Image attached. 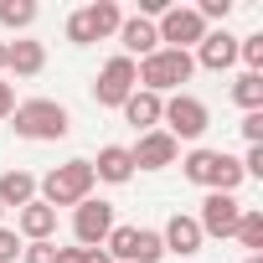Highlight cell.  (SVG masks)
<instances>
[{
	"label": "cell",
	"mask_w": 263,
	"mask_h": 263,
	"mask_svg": "<svg viewBox=\"0 0 263 263\" xmlns=\"http://www.w3.org/2000/svg\"><path fill=\"white\" fill-rule=\"evenodd\" d=\"M0 217H6V206H0Z\"/></svg>",
	"instance_id": "34"
},
{
	"label": "cell",
	"mask_w": 263,
	"mask_h": 263,
	"mask_svg": "<svg viewBox=\"0 0 263 263\" xmlns=\"http://www.w3.org/2000/svg\"><path fill=\"white\" fill-rule=\"evenodd\" d=\"M93 165V181H108V186H124V181H135V160H129V145H103Z\"/></svg>",
	"instance_id": "15"
},
{
	"label": "cell",
	"mask_w": 263,
	"mask_h": 263,
	"mask_svg": "<svg viewBox=\"0 0 263 263\" xmlns=\"http://www.w3.org/2000/svg\"><path fill=\"white\" fill-rule=\"evenodd\" d=\"M16 114V88L6 83V72H0V119H11Z\"/></svg>",
	"instance_id": "30"
},
{
	"label": "cell",
	"mask_w": 263,
	"mask_h": 263,
	"mask_svg": "<svg viewBox=\"0 0 263 263\" xmlns=\"http://www.w3.org/2000/svg\"><path fill=\"white\" fill-rule=\"evenodd\" d=\"M6 52H11V42H0V72H6Z\"/></svg>",
	"instance_id": "32"
},
{
	"label": "cell",
	"mask_w": 263,
	"mask_h": 263,
	"mask_svg": "<svg viewBox=\"0 0 263 263\" xmlns=\"http://www.w3.org/2000/svg\"><path fill=\"white\" fill-rule=\"evenodd\" d=\"M160 124H165V135L181 145V140H201V135H206L212 114H206V103H201L196 93H171L165 108H160Z\"/></svg>",
	"instance_id": "5"
},
{
	"label": "cell",
	"mask_w": 263,
	"mask_h": 263,
	"mask_svg": "<svg viewBox=\"0 0 263 263\" xmlns=\"http://www.w3.org/2000/svg\"><path fill=\"white\" fill-rule=\"evenodd\" d=\"M191 72H196L191 52H171V47H160V52H150L145 62H135V88L165 98V93H181V83H191Z\"/></svg>",
	"instance_id": "2"
},
{
	"label": "cell",
	"mask_w": 263,
	"mask_h": 263,
	"mask_svg": "<svg viewBox=\"0 0 263 263\" xmlns=\"http://www.w3.org/2000/svg\"><path fill=\"white\" fill-rule=\"evenodd\" d=\"M191 62H196V67H206V72H222V67H232V62H237V36H232L227 26H217V31H206V36L196 42V52H191Z\"/></svg>",
	"instance_id": "11"
},
{
	"label": "cell",
	"mask_w": 263,
	"mask_h": 263,
	"mask_svg": "<svg viewBox=\"0 0 263 263\" xmlns=\"http://www.w3.org/2000/svg\"><path fill=\"white\" fill-rule=\"evenodd\" d=\"M21 248H26V242H21V232L0 222V263H16V258H21Z\"/></svg>",
	"instance_id": "25"
},
{
	"label": "cell",
	"mask_w": 263,
	"mask_h": 263,
	"mask_svg": "<svg viewBox=\"0 0 263 263\" xmlns=\"http://www.w3.org/2000/svg\"><path fill=\"white\" fill-rule=\"evenodd\" d=\"M129 160H135V171H165V165L181 160V145L165 135V129H150V135H140L129 145Z\"/></svg>",
	"instance_id": "10"
},
{
	"label": "cell",
	"mask_w": 263,
	"mask_h": 263,
	"mask_svg": "<svg viewBox=\"0 0 263 263\" xmlns=\"http://www.w3.org/2000/svg\"><path fill=\"white\" fill-rule=\"evenodd\" d=\"M196 16H201V21H227V16H232V0H201Z\"/></svg>",
	"instance_id": "27"
},
{
	"label": "cell",
	"mask_w": 263,
	"mask_h": 263,
	"mask_svg": "<svg viewBox=\"0 0 263 263\" xmlns=\"http://www.w3.org/2000/svg\"><path fill=\"white\" fill-rule=\"evenodd\" d=\"M237 217H242V201H237V196H227V191H206L196 227H201V237H232V232H237Z\"/></svg>",
	"instance_id": "9"
},
{
	"label": "cell",
	"mask_w": 263,
	"mask_h": 263,
	"mask_svg": "<svg viewBox=\"0 0 263 263\" xmlns=\"http://www.w3.org/2000/svg\"><path fill=\"white\" fill-rule=\"evenodd\" d=\"M248 253H263V212L258 206H242V217H237V232H232Z\"/></svg>",
	"instance_id": "22"
},
{
	"label": "cell",
	"mask_w": 263,
	"mask_h": 263,
	"mask_svg": "<svg viewBox=\"0 0 263 263\" xmlns=\"http://www.w3.org/2000/svg\"><path fill=\"white\" fill-rule=\"evenodd\" d=\"M160 258H165V242H160V232H155V227H135V242H129L124 263H160Z\"/></svg>",
	"instance_id": "19"
},
{
	"label": "cell",
	"mask_w": 263,
	"mask_h": 263,
	"mask_svg": "<svg viewBox=\"0 0 263 263\" xmlns=\"http://www.w3.org/2000/svg\"><path fill=\"white\" fill-rule=\"evenodd\" d=\"M242 140L248 145H263V108L258 114H242Z\"/></svg>",
	"instance_id": "28"
},
{
	"label": "cell",
	"mask_w": 263,
	"mask_h": 263,
	"mask_svg": "<svg viewBox=\"0 0 263 263\" xmlns=\"http://www.w3.org/2000/svg\"><path fill=\"white\" fill-rule=\"evenodd\" d=\"M16 232H21V242H57V212L47 201H26L16 212Z\"/></svg>",
	"instance_id": "13"
},
{
	"label": "cell",
	"mask_w": 263,
	"mask_h": 263,
	"mask_svg": "<svg viewBox=\"0 0 263 263\" xmlns=\"http://www.w3.org/2000/svg\"><path fill=\"white\" fill-rule=\"evenodd\" d=\"M155 31H160V47H171V52H191L212 26L196 16V6H171V11L155 21Z\"/></svg>",
	"instance_id": "6"
},
{
	"label": "cell",
	"mask_w": 263,
	"mask_h": 263,
	"mask_svg": "<svg viewBox=\"0 0 263 263\" xmlns=\"http://www.w3.org/2000/svg\"><path fill=\"white\" fill-rule=\"evenodd\" d=\"M83 263H114V258H108L103 248H83Z\"/></svg>",
	"instance_id": "31"
},
{
	"label": "cell",
	"mask_w": 263,
	"mask_h": 263,
	"mask_svg": "<svg viewBox=\"0 0 263 263\" xmlns=\"http://www.w3.org/2000/svg\"><path fill=\"white\" fill-rule=\"evenodd\" d=\"M160 242H165V253H176V258H196L201 253V227H196V217H186V212H176L165 227H160Z\"/></svg>",
	"instance_id": "14"
},
{
	"label": "cell",
	"mask_w": 263,
	"mask_h": 263,
	"mask_svg": "<svg viewBox=\"0 0 263 263\" xmlns=\"http://www.w3.org/2000/svg\"><path fill=\"white\" fill-rule=\"evenodd\" d=\"M181 176H186L191 186H201V191H227V196H237V186L248 181L242 165H237V155H227V150H201V145L181 160Z\"/></svg>",
	"instance_id": "1"
},
{
	"label": "cell",
	"mask_w": 263,
	"mask_h": 263,
	"mask_svg": "<svg viewBox=\"0 0 263 263\" xmlns=\"http://www.w3.org/2000/svg\"><path fill=\"white\" fill-rule=\"evenodd\" d=\"M21 263H57V242H26Z\"/></svg>",
	"instance_id": "26"
},
{
	"label": "cell",
	"mask_w": 263,
	"mask_h": 263,
	"mask_svg": "<svg viewBox=\"0 0 263 263\" xmlns=\"http://www.w3.org/2000/svg\"><path fill=\"white\" fill-rule=\"evenodd\" d=\"M93 165L88 160H62V165H52L42 181H36V201H47L52 212L57 206H78V201H88L93 196Z\"/></svg>",
	"instance_id": "3"
},
{
	"label": "cell",
	"mask_w": 263,
	"mask_h": 263,
	"mask_svg": "<svg viewBox=\"0 0 263 263\" xmlns=\"http://www.w3.org/2000/svg\"><path fill=\"white\" fill-rule=\"evenodd\" d=\"M11 129H16L21 140H31V145H47V140H62L67 135L72 119H67V108L57 98H26V103H16Z\"/></svg>",
	"instance_id": "4"
},
{
	"label": "cell",
	"mask_w": 263,
	"mask_h": 263,
	"mask_svg": "<svg viewBox=\"0 0 263 263\" xmlns=\"http://www.w3.org/2000/svg\"><path fill=\"white\" fill-rule=\"evenodd\" d=\"M88 11V21H93V36L103 42V36H114L119 31V21H124V11L114 6V0H93V6H83Z\"/></svg>",
	"instance_id": "21"
},
{
	"label": "cell",
	"mask_w": 263,
	"mask_h": 263,
	"mask_svg": "<svg viewBox=\"0 0 263 263\" xmlns=\"http://www.w3.org/2000/svg\"><path fill=\"white\" fill-rule=\"evenodd\" d=\"M242 263H263V253H248V258H242Z\"/></svg>",
	"instance_id": "33"
},
{
	"label": "cell",
	"mask_w": 263,
	"mask_h": 263,
	"mask_svg": "<svg viewBox=\"0 0 263 263\" xmlns=\"http://www.w3.org/2000/svg\"><path fill=\"white\" fill-rule=\"evenodd\" d=\"M160 108H165V98H155V93H145V88H135L124 98V119L140 129V135H150V129H160Z\"/></svg>",
	"instance_id": "16"
},
{
	"label": "cell",
	"mask_w": 263,
	"mask_h": 263,
	"mask_svg": "<svg viewBox=\"0 0 263 263\" xmlns=\"http://www.w3.org/2000/svg\"><path fill=\"white\" fill-rule=\"evenodd\" d=\"M232 103H237L242 114H258V108H263V72H242V78L232 83Z\"/></svg>",
	"instance_id": "20"
},
{
	"label": "cell",
	"mask_w": 263,
	"mask_h": 263,
	"mask_svg": "<svg viewBox=\"0 0 263 263\" xmlns=\"http://www.w3.org/2000/svg\"><path fill=\"white\" fill-rule=\"evenodd\" d=\"M114 36H119V47H124L129 62H135V57L145 62L150 52H160V31H155V21H145V16H124Z\"/></svg>",
	"instance_id": "12"
},
{
	"label": "cell",
	"mask_w": 263,
	"mask_h": 263,
	"mask_svg": "<svg viewBox=\"0 0 263 263\" xmlns=\"http://www.w3.org/2000/svg\"><path fill=\"white\" fill-rule=\"evenodd\" d=\"M36 21V0H0V26L6 31H26Z\"/></svg>",
	"instance_id": "23"
},
{
	"label": "cell",
	"mask_w": 263,
	"mask_h": 263,
	"mask_svg": "<svg viewBox=\"0 0 263 263\" xmlns=\"http://www.w3.org/2000/svg\"><path fill=\"white\" fill-rule=\"evenodd\" d=\"M108 232H114V206L103 196H88V201L72 206V237H78V248H103Z\"/></svg>",
	"instance_id": "8"
},
{
	"label": "cell",
	"mask_w": 263,
	"mask_h": 263,
	"mask_svg": "<svg viewBox=\"0 0 263 263\" xmlns=\"http://www.w3.org/2000/svg\"><path fill=\"white\" fill-rule=\"evenodd\" d=\"M129 93H135V62L119 52V57H108V62L98 67V78H93V103H98V108H124Z\"/></svg>",
	"instance_id": "7"
},
{
	"label": "cell",
	"mask_w": 263,
	"mask_h": 263,
	"mask_svg": "<svg viewBox=\"0 0 263 263\" xmlns=\"http://www.w3.org/2000/svg\"><path fill=\"white\" fill-rule=\"evenodd\" d=\"M26 201H36V176L31 171H6L0 176V206H26Z\"/></svg>",
	"instance_id": "18"
},
{
	"label": "cell",
	"mask_w": 263,
	"mask_h": 263,
	"mask_svg": "<svg viewBox=\"0 0 263 263\" xmlns=\"http://www.w3.org/2000/svg\"><path fill=\"white\" fill-rule=\"evenodd\" d=\"M67 42H72V47H93V42H98L88 11H72V16H67Z\"/></svg>",
	"instance_id": "24"
},
{
	"label": "cell",
	"mask_w": 263,
	"mask_h": 263,
	"mask_svg": "<svg viewBox=\"0 0 263 263\" xmlns=\"http://www.w3.org/2000/svg\"><path fill=\"white\" fill-rule=\"evenodd\" d=\"M42 67H47V47H42V42H31V36L11 42V52H6V72H16V78H36Z\"/></svg>",
	"instance_id": "17"
},
{
	"label": "cell",
	"mask_w": 263,
	"mask_h": 263,
	"mask_svg": "<svg viewBox=\"0 0 263 263\" xmlns=\"http://www.w3.org/2000/svg\"><path fill=\"white\" fill-rule=\"evenodd\" d=\"M237 165H242V176H258V181H263V145H248V155H242Z\"/></svg>",
	"instance_id": "29"
}]
</instances>
